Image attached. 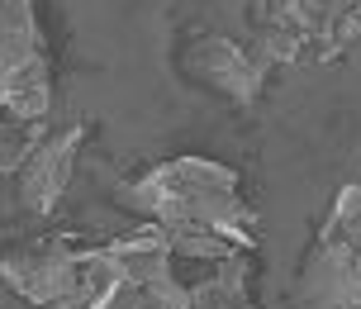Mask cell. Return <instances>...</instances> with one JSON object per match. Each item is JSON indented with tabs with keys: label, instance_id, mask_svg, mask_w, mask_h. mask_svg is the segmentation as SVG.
Returning a JSON list of instances; mask_svg holds the SVG:
<instances>
[{
	"label": "cell",
	"instance_id": "52a82bcc",
	"mask_svg": "<svg viewBox=\"0 0 361 309\" xmlns=\"http://www.w3.org/2000/svg\"><path fill=\"white\" fill-rule=\"evenodd\" d=\"M328 10L319 0H257V34H262V53L295 57L309 43H324Z\"/></svg>",
	"mask_w": 361,
	"mask_h": 309
},
{
	"label": "cell",
	"instance_id": "ba28073f",
	"mask_svg": "<svg viewBox=\"0 0 361 309\" xmlns=\"http://www.w3.org/2000/svg\"><path fill=\"white\" fill-rule=\"evenodd\" d=\"M100 248H105L109 267L124 276V281H133V286H152V281L171 276V262H176L171 238L157 224H143L133 234H119V238H109V243H100Z\"/></svg>",
	"mask_w": 361,
	"mask_h": 309
},
{
	"label": "cell",
	"instance_id": "277c9868",
	"mask_svg": "<svg viewBox=\"0 0 361 309\" xmlns=\"http://www.w3.org/2000/svg\"><path fill=\"white\" fill-rule=\"evenodd\" d=\"M295 305L300 309H361V253L343 238L319 234L314 253L300 267Z\"/></svg>",
	"mask_w": 361,
	"mask_h": 309
},
{
	"label": "cell",
	"instance_id": "7c38bea8",
	"mask_svg": "<svg viewBox=\"0 0 361 309\" xmlns=\"http://www.w3.org/2000/svg\"><path fill=\"white\" fill-rule=\"evenodd\" d=\"M138 309H190V286H180L176 272H171V276H162V281L143 286Z\"/></svg>",
	"mask_w": 361,
	"mask_h": 309
},
{
	"label": "cell",
	"instance_id": "4fadbf2b",
	"mask_svg": "<svg viewBox=\"0 0 361 309\" xmlns=\"http://www.w3.org/2000/svg\"><path fill=\"white\" fill-rule=\"evenodd\" d=\"M138 295H143V286H133V281L119 276V281H109V286L95 295L86 309H138Z\"/></svg>",
	"mask_w": 361,
	"mask_h": 309
},
{
	"label": "cell",
	"instance_id": "8992f818",
	"mask_svg": "<svg viewBox=\"0 0 361 309\" xmlns=\"http://www.w3.org/2000/svg\"><path fill=\"white\" fill-rule=\"evenodd\" d=\"M185 67L209 91L228 95L238 105H252L262 81H267V72H271V57L247 48V43H233V38H200V43H190V53H185Z\"/></svg>",
	"mask_w": 361,
	"mask_h": 309
},
{
	"label": "cell",
	"instance_id": "5b68a950",
	"mask_svg": "<svg viewBox=\"0 0 361 309\" xmlns=\"http://www.w3.org/2000/svg\"><path fill=\"white\" fill-rule=\"evenodd\" d=\"M81 138H86L81 124L62 128V133H43L38 128V138L29 143V152H24V162L15 171V195H19L24 210L48 214L62 200V190H67V181H72V171H76V147H81Z\"/></svg>",
	"mask_w": 361,
	"mask_h": 309
},
{
	"label": "cell",
	"instance_id": "7a4b0ae2",
	"mask_svg": "<svg viewBox=\"0 0 361 309\" xmlns=\"http://www.w3.org/2000/svg\"><path fill=\"white\" fill-rule=\"evenodd\" d=\"M53 105V72L34 19V0H0V114L38 124Z\"/></svg>",
	"mask_w": 361,
	"mask_h": 309
},
{
	"label": "cell",
	"instance_id": "30bf717a",
	"mask_svg": "<svg viewBox=\"0 0 361 309\" xmlns=\"http://www.w3.org/2000/svg\"><path fill=\"white\" fill-rule=\"evenodd\" d=\"M324 238H343L361 253V186H347L338 205H333V214L324 224Z\"/></svg>",
	"mask_w": 361,
	"mask_h": 309
},
{
	"label": "cell",
	"instance_id": "9c48e42d",
	"mask_svg": "<svg viewBox=\"0 0 361 309\" xmlns=\"http://www.w3.org/2000/svg\"><path fill=\"white\" fill-rule=\"evenodd\" d=\"M190 309H243V276L238 262H224L219 276H204L190 291Z\"/></svg>",
	"mask_w": 361,
	"mask_h": 309
},
{
	"label": "cell",
	"instance_id": "8fae6325",
	"mask_svg": "<svg viewBox=\"0 0 361 309\" xmlns=\"http://www.w3.org/2000/svg\"><path fill=\"white\" fill-rule=\"evenodd\" d=\"M34 138H38V124H15V119H0V176H15Z\"/></svg>",
	"mask_w": 361,
	"mask_h": 309
},
{
	"label": "cell",
	"instance_id": "3957f363",
	"mask_svg": "<svg viewBox=\"0 0 361 309\" xmlns=\"http://www.w3.org/2000/svg\"><path fill=\"white\" fill-rule=\"evenodd\" d=\"M0 281L15 286L29 305L76 309V291H81V248L62 243V238H43L34 248L0 253Z\"/></svg>",
	"mask_w": 361,
	"mask_h": 309
},
{
	"label": "cell",
	"instance_id": "6da1fadb",
	"mask_svg": "<svg viewBox=\"0 0 361 309\" xmlns=\"http://www.w3.org/2000/svg\"><path fill=\"white\" fill-rule=\"evenodd\" d=\"M128 205L166 234H219L233 248H252L257 224L243 200V181L233 166L214 157H171L124 190Z\"/></svg>",
	"mask_w": 361,
	"mask_h": 309
}]
</instances>
